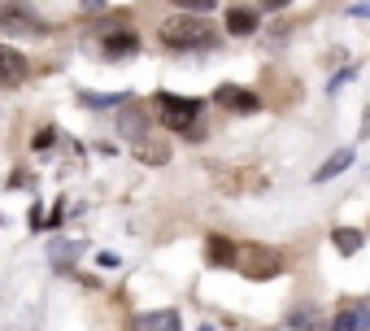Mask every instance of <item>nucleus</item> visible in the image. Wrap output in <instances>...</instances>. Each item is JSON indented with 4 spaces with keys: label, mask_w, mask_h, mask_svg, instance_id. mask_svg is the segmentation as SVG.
Returning <instances> with one entry per match:
<instances>
[{
    "label": "nucleus",
    "mask_w": 370,
    "mask_h": 331,
    "mask_svg": "<svg viewBox=\"0 0 370 331\" xmlns=\"http://www.w3.org/2000/svg\"><path fill=\"white\" fill-rule=\"evenodd\" d=\"M161 44L179 48V53H201V48L214 44V27L196 13H175V18L161 22Z\"/></svg>",
    "instance_id": "nucleus-1"
},
{
    "label": "nucleus",
    "mask_w": 370,
    "mask_h": 331,
    "mask_svg": "<svg viewBox=\"0 0 370 331\" xmlns=\"http://www.w3.org/2000/svg\"><path fill=\"white\" fill-rule=\"evenodd\" d=\"M157 105H161V118H166L170 126H175V131L201 136V126H196V114H201V100H183V96L157 92Z\"/></svg>",
    "instance_id": "nucleus-2"
},
{
    "label": "nucleus",
    "mask_w": 370,
    "mask_h": 331,
    "mask_svg": "<svg viewBox=\"0 0 370 331\" xmlns=\"http://www.w3.org/2000/svg\"><path fill=\"white\" fill-rule=\"evenodd\" d=\"M0 27H5V35H39L44 18L31 5H0Z\"/></svg>",
    "instance_id": "nucleus-3"
},
{
    "label": "nucleus",
    "mask_w": 370,
    "mask_h": 331,
    "mask_svg": "<svg viewBox=\"0 0 370 331\" xmlns=\"http://www.w3.org/2000/svg\"><path fill=\"white\" fill-rule=\"evenodd\" d=\"M235 266H249L244 275H253V279H266V275L283 270L279 253H270V248H249V253H235Z\"/></svg>",
    "instance_id": "nucleus-4"
},
{
    "label": "nucleus",
    "mask_w": 370,
    "mask_h": 331,
    "mask_svg": "<svg viewBox=\"0 0 370 331\" xmlns=\"http://www.w3.org/2000/svg\"><path fill=\"white\" fill-rule=\"evenodd\" d=\"M22 79H27V57L0 44V88H18Z\"/></svg>",
    "instance_id": "nucleus-5"
},
{
    "label": "nucleus",
    "mask_w": 370,
    "mask_h": 331,
    "mask_svg": "<svg viewBox=\"0 0 370 331\" xmlns=\"http://www.w3.org/2000/svg\"><path fill=\"white\" fill-rule=\"evenodd\" d=\"M118 131L127 136V140H144V136H148V114H144V105H122V109H118Z\"/></svg>",
    "instance_id": "nucleus-6"
},
{
    "label": "nucleus",
    "mask_w": 370,
    "mask_h": 331,
    "mask_svg": "<svg viewBox=\"0 0 370 331\" xmlns=\"http://www.w3.org/2000/svg\"><path fill=\"white\" fill-rule=\"evenodd\" d=\"M214 100H218V105H227V109H249V114L261 105V100H257L249 88H231V83H227V88H218V92H214Z\"/></svg>",
    "instance_id": "nucleus-7"
},
{
    "label": "nucleus",
    "mask_w": 370,
    "mask_h": 331,
    "mask_svg": "<svg viewBox=\"0 0 370 331\" xmlns=\"http://www.w3.org/2000/svg\"><path fill=\"white\" fill-rule=\"evenodd\" d=\"M140 331H183V318L179 310H153L140 318Z\"/></svg>",
    "instance_id": "nucleus-8"
},
{
    "label": "nucleus",
    "mask_w": 370,
    "mask_h": 331,
    "mask_svg": "<svg viewBox=\"0 0 370 331\" xmlns=\"http://www.w3.org/2000/svg\"><path fill=\"white\" fill-rule=\"evenodd\" d=\"M135 48H140V35H135V31H118V35L105 40V57L118 61V57H131Z\"/></svg>",
    "instance_id": "nucleus-9"
},
{
    "label": "nucleus",
    "mask_w": 370,
    "mask_h": 331,
    "mask_svg": "<svg viewBox=\"0 0 370 331\" xmlns=\"http://www.w3.org/2000/svg\"><path fill=\"white\" fill-rule=\"evenodd\" d=\"M205 253H209V262H214V266H235V244H231L227 236H209Z\"/></svg>",
    "instance_id": "nucleus-10"
},
{
    "label": "nucleus",
    "mask_w": 370,
    "mask_h": 331,
    "mask_svg": "<svg viewBox=\"0 0 370 331\" xmlns=\"http://www.w3.org/2000/svg\"><path fill=\"white\" fill-rule=\"evenodd\" d=\"M353 166V148H340L335 157L327 162V166H318V174H314V183H327V179H335V174H344Z\"/></svg>",
    "instance_id": "nucleus-11"
},
{
    "label": "nucleus",
    "mask_w": 370,
    "mask_h": 331,
    "mask_svg": "<svg viewBox=\"0 0 370 331\" xmlns=\"http://www.w3.org/2000/svg\"><path fill=\"white\" fill-rule=\"evenodd\" d=\"M227 31L231 35H253L257 31V13L253 9H227Z\"/></svg>",
    "instance_id": "nucleus-12"
},
{
    "label": "nucleus",
    "mask_w": 370,
    "mask_h": 331,
    "mask_svg": "<svg viewBox=\"0 0 370 331\" xmlns=\"http://www.w3.org/2000/svg\"><path fill=\"white\" fill-rule=\"evenodd\" d=\"M331 240H335L340 253H357V248H362V231H357V227H340Z\"/></svg>",
    "instance_id": "nucleus-13"
},
{
    "label": "nucleus",
    "mask_w": 370,
    "mask_h": 331,
    "mask_svg": "<svg viewBox=\"0 0 370 331\" xmlns=\"http://www.w3.org/2000/svg\"><path fill=\"white\" fill-rule=\"evenodd\" d=\"M214 5H218V0H175L179 13H183V9H187V13H209Z\"/></svg>",
    "instance_id": "nucleus-14"
},
{
    "label": "nucleus",
    "mask_w": 370,
    "mask_h": 331,
    "mask_svg": "<svg viewBox=\"0 0 370 331\" xmlns=\"http://www.w3.org/2000/svg\"><path fill=\"white\" fill-rule=\"evenodd\" d=\"M331 331H362V327H357V314H353V310H344V314H335Z\"/></svg>",
    "instance_id": "nucleus-15"
},
{
    "label": "nucleus",
    "mask_w": 370,
    "mask_h": 331,
    "mask_svg": "<svg viewBox=\"0 0 370 331\" xmlns=\"http://www.w3.org/2000/svg\"><path fill=\"white\" fill-rule=\"evenodd\" d=\"M48 144H53V131H35V140H31V148L39 152V148H48Z\"/></svg>",
    "instance_id": "nucleus-16"
},
{
    "label": "nucleus",
    "mask_w": 370,
    "mask_h": 331,
    "mask_svg": "<svg viewBox=\"0 0 370 331\" xmlns=\"http://www.w3.org/2000/svg\"><path fill=\"white\" fill-rule=\"evenodd\" d=\"M357 314V327H370V305H362V310H353Z\"/></svg>",
    "instance_id": "nucleus-17"
},
{
    "label": "nucleus",
    "mask_w": 370,
    "mask_h": 331,
    "mask_svg": "<svg viewBox=\"0 0 370 331\" xmlns=\"http://www.w3.org/2000/svg\"><path fill=\"white\" fill-rule=\"evenodd\" d=\"M288 5V0H266V9H283Z\"/></svg>",
    "instance_id": "nucleus-18"
},
{
    "label": "nucleus",
    "mask_w": 370,
    "mask_h": 331,
    "mask_svg": "<svg viewBox=\"0 0 370 331\" xmlns=\"http://www.w3.org/2000/svg\"><path fill=\"white\" fill-rule=\"evenodd\" d=\"M201 331H214V327H201Z\"/></svg>",
    "instance_id": "nucleus-19"
}]
</instances>
